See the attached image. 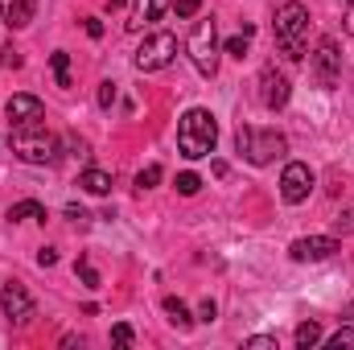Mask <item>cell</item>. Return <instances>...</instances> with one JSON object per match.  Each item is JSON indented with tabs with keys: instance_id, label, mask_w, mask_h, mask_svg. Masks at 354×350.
Returning a JSON list of instances; mask_svg holds the SVG:
<instances>
[{
	"instance_id": "7402d4cb",
	"label": "cell",
	"mask_w": 354,
	"mask_h": 350,
	"mask_svg": "<svg viewBox=\"0 0 354 350\" xmlns=\"http://www.w3.org/2000/svg\"><path fill=\"white\" fill-rule=\"evenodd\" d=\"M198 190H202V177H198V174H181V177H177V194H185V198H194Z\"/></svg>"
},
{
	"instance_id": "f1b7e54d",
	"label": "cell",
	"mask_w": 354,
	"mask_h": 350,
	"mask_svg": "<svg viewBox=\"0 0 354 350\" xmlns=\"http://www.w3.org/2000/svg\"><path fill=\"white\" fill-rule=\"evenodd\" d=\"M214 313H218V305H214V301H202V309H198V322H214Z\"/></svg>"
},
{
	"instance_id": "f546056e",
	"label": "cell",
	"mask_w": 354,
	"mask_h": 350,
	"mask_svg": "<svg viewBox=\"0 0 354 350\" xmlns=\"http://www.w3.org/2000/svg\"><path fill=\"white\" fill-rule=\"evenodd\" d=\"M37 264H41V268H50V264H58V252H54V248H41V252H37Z\"/></svg>"
},
{
	"instance_id": "e0dca14e",
	"label": "cell",
	"mask_w": 354,
	"mask_h": 350,
	"mask_svg": "<svg viewBox=\"0 0 354 350\" xmlns=\"http://www.w3.org/2000/svg\"><path fill=\"white\" fill-rule=\"evenodd\" d=\"M161 305H165V313H169V322H174L177 330H189V326H194V317H189L185 301H177V297H165Z\"/></svg>"
},
{
	"instance_id": "44dd1931",
	"label": "cell",
	"mask_w": 354,
	"mask_h": 350,
	"mask_svg": "<svg viewBox=\"0 0 354 350\" xmlns=\"http://www.w3.org/2000/svg\"><path fill=\"white\" fill-rule=\"evenodd\" d=\"M161 177H165V169H161V165H149V169H140V174H136V190H153Z\"/></svg>"
},
{
	"instance_id": "83f0119b",
	"label": "cell",
	"mask_w": 354,
	"mask_h": 350,
	"mask_svg": "<svg viewBox=\"0 0 354 350\" xmlns=\"http://www.w3.org/2000/svg\"><path fill=\"white\" fill-rule=\"evenodd\" d=\"M198 4H202V0H177L174 8H177V17H194V12H198Z\"/></svg>"
},
{
	"instance_id": "1f68e13d",
	"label": "cell",
	"mask_w": 354,
	"mask_h": 350,
	"mask_svg": "<svg viewBox=\"0 0 354 350\" xmlns=\"http://www.w3.org/2000/svg\"><path fill=\"white\" fill-rule=\"evenodd\" d=\"M66 219H75V223H87L91 214L83 210V206H66Z\"/></svg>"
},
{
	"instance_id": "9c48e42d",
	"label": "cell",
	"mask_w": 354,
	"mask_h": 350,
	"mask_svg": "<svg viewBox=\"0 0 354 350\" xmlns=\"http://www.w3.org/2000/svg\"><path fill=\"white\" fill-rule=\"evenodd\" d=\"M309 194H313V169L305 161H288L284 174H280V198L288 206H301Z\"/></svg>"
},
{
	"instance_id": "277c9868",
	"label": "cell",
	"mask_w": 354,
	"mask_h": 350,
	"mask_svg": "<svg viewBox=\"0 0 354 350\" xmlns=\"http://www.w3.org/2000/svg\"><path fill=\"white\" fill-rule=\"evenodd\" d=\"M235 149L243 153L248 165H268L272 157H280V153L288 149V140H284L280 132H272V128L264 132V128H248V124H243V128L235 132Z\"/></svg>"
},
{
	"instance_id": "74e56055",
	"label": "cell",
	"mask_w": 354,
	"mask_h": 350,
	"mask_svg": "<svg viewBox=\"0 0 354 350\" xmlns=\"http://www.w3.org/2000/svg\"><path fill=\"white\" fill-rule=\"evenodd\" d=\"M0 12H4V8H0Z\"/></svg>"
},
{
	"instance_id": "30bf717a",
	"label": "cell",
	"mask_w": 354,
	"mask_h": 350,
	"mask_svg": "<svg viewBox=\"0 0 354 350\" xmlns=\"http://www.w3.org/2000/svg\"><path fill=\"white\" fill-rule=\"evenodd\" d=\"M334 252H342V248H338V239H330V235H305V239H292V248H288V256L297 264L330 260Z\"/></svg>"
},
{
	"instance_id": "2e32d148",
	"label": "cell",
	"mask_w": 354,
	"mask_h": 350,
	"mask_svg": "<svg viewBox=\"0 0 354 350\" xmlns=\"http://www.w3.org/2000/svg\"><path fill=\"white\" fill-rule=\"evenodd\" d=\"M79 185H83L87 194H111V174H103V169H83V174H79Z\"/></svg>"
},
{
	"instance_id": "7c38bea8",
	"label": "cell",
	"mask_w": 354,
	"mask_h": 350,
	"mask_svg": "<svg viewBox=\"0 0 354 350\" xmlns=\"http://www.w3.org/2000/svg\"><path fill=\"white\" fill-rule=\"evenodd\" d=\"M4 116H8V124H29V120H41L46 116V107H41V99L37 95H12L8 103H4Z\"/></svg>"
},
{
	"instance_id": "4fadbf2b",
	"label": "cell",
	"mask_w": 354,
	"mask_h": 350,
	"mask_svg": "<svg viewBox=\"0 0 354 350\" xmlns=\"http://www.w3.org/2000/svg\"><path fill=\"white\" fill-rule=\"evenodd\" d=\"M165 8H169V0H136V12H132V29H140V25H153V21H161L165 17Z\"/></svg>"
},
{
	"instance_id": "d6a6232c",
	"label": "cell",
	"mask_w": 354,
	"mask_h": 350,
	"mask_svg": "<svg viewBox=\"0 0 354 350\" xmlns=\"http://www.w3.org/2000/svg\"><path fill=\"white\" fill-rule=\"evenodd\" d=\"M87 33L91 37H103V21L99 17H87Z\"/></svg>"
},
{
	"instance_id": "8d00e7d4",
	"label": "cell",
	"mask_w": 354,
	"mask_h": 350,
	"mask_svg": "<svg viewBox=\"0 0 354 350\" xmlns=\"http://www.w3.org/2000/svg\"><path fill=\"white\" fill-rule=\"evenodd\" d=\"M346 317H354V301H351V309H346Z\"/></svg>"
},
{
	"instance_id": "d4e9b609",
	"label": "cell",
	"mask_w": 354,
	"mask_h": 350,
	"mask_svg": "<svg viewBox=\"0 0 354 350\" xmlns=\"http://www.w3.org/2000/svg\"><path fill=\"white\" fill-rule=\"evenodd\" d=\"M243 347H248V350H280V342H276L272 334H256V338H248Z\"/></svg>"
},
{
	"instance_id": "8fae6325",
	"label": "cell",
	"mask_w": 354,
	"mask_h": 350,
	"mask_svg": "<svg viewBox=\"0 0 354 350\" xmlns=\"http://www.w3.org/2000/svg\"><path fill=\"white\" fill-rule=\"evenodd\" d=\"M260 103L268 111H280L288 103V79L276 66H264V75H260Z\"/></svg>"
},
{
	"instance_id": "5bb4252c",
	"label": "cell",
	"mask_w": 354,
	"mask_h": 350,
	"mask_svg": "<svg viewBox=\"0 0 354 350\" xmlns=\"http://www.w3.org/2000/svg\"><path fill=\"white\" fill-rule=\"evenodd\" d=\"M33 12H37V0H12V4L4 8V25H8V29H25V25L33 21Z\"/></svg>"
},
{
	"instance_id": "5b68a950",
	"label": "cell",
	"mask_w": 354,
	"mask_h": 350,
	"mask_svg": "<svg viewBox=\"0 0 354 350\" xmlns=\"http://www.w3.org/2000/svg\"><path fill=\"white\" fill-rule=\"evenodd\" d=\"M189 58H194L198 75H206V79L218 75V25H214V17H202L194 25V33H189Z\"/></svg>"
},
{
	"instance_id": "3957f363",
	"label": "cell",
	"mask_w": 354,
	"mask_h": 350,
	"mask_svg": "<svg viewBox=\"0 0 354 350\" xmlns=\"http://www.w3.org/2000/svg\"><path fill=\"white\" fill-rule=\"evenodd\" d=\"M8 145H12V153H17L25 165H50V161L58 157V136H54V132H46V124H41V120L12 124Z\"/></svg>"
},
{
	"instance_id": "d590c367",
	"label": "cell",
	"mask_w": 354,
	"mask_h": 350,
	"mask_svg": "<svg viewBox=\"0 0 354 350\" xmlns=\"http://www.w3.org/2000/svg\"><path fill=\"white\" fill-rule=\"evenodd\" d=\"M120 4H124V0H107V8H120Z\"/></svg>"
},
{
	"instance_id": "484cf974",
	"label": "cell",
	"mask_w": 354,
	"mask_h": 350,
	"mask_svg": "<svg viewBox=\"0 0 354 350\" xmlns=\"http://www.w3.org/2000/svg\"><path fill=\"white\" fill-rule=\"evenodd\" d=\"M111 103H115V83H99V107L111 111Z\"/></svg>"
},
{
	"instance_id": "ba28073f",
	"label": "cell",
	"mask_w": 354,
	"mask_h": 350,
	"mask_svg": "<svg viewBox=\"0 0 354 350\" xmlns=\"http://www.w3.org/2000/svg\"><path fill=\"white\" fill-rule=\"evenodd\" d=\"M0 309H4V317H12L17 326H29L33 313H37V305H33V297H29V288H25L21 280L0 284Z\"/></svg>"
},
{
	"instance_id": "ac0fdd59",
	"label": "cell",
	"mask_w": 354,
	"mask_h": 350,
	"mask_svg": "<svg viewBox=\"0 0 354 350\" xmlns=\"http://www.w3.org/2000/svg\"><path fill=\"white\" fill-rule=\"evenodd\" d=\"M317 342H322V326L317 322H301L297 326V347L309 350V347H317Z\"/></svg>"
},
{
	"instance_id": "6da1fadb",
	"label": "cell",
	"mask_w": 354,
	"mask_h": 350,
	"mask_svg": "<svg viewBox=\"0 0 354 350\" xmlns=\"http://www.w3.org/2000/svg\"><path fill=\"white\" fill-rule=\"evenodd\" d=\"M214 145H218V120L206 107H189L181 116V124H177V149H181V157L185 161H202V157L214 153Z\"/></svg>"
},
{
	"instance_id": "4dcf8cb0",
	"label": "cell",
	"mask_w": 354,
	"mask_h": 350,
	"mask_svg": "<svg viewBox=\"0 0 354 350\" xmlns=\"http://www.w3.org/2000/svg\"><path fill=\"white\" fill-rule=\"evenodd\" d=\"M4 62H12V66H17V62H21V58H17V50H12V46H0V66H4Z\"/></svg>"
},
{
	"instance_id": "e575fe53",
	"label": "cell",
	"mask_w": 354,
	"mask_h": 350,
	"mask_svg": "<svg viewBox=\"0 0 354 350\" xmlns=\"http://www.w3.org/2000/svg\"><path fill=\"white\" fill-rule=\"evenodd\" d=\"M342 29H346V33L354 37V0L346 4V21H342Z\"/></svg>"
},
{
	"instance_id": "d6986e66",
	"label": "cell",
	"mask_w": 354,
	"mask_h": 350,
	"mask_svg": "<svg viewBox=\"0 0 354 350\" xmlns=\"http://www.w3.org/2000/svg\"><path fill=\"white\" fill-rule=\"evenodd\" d=\"M50 66H54V79H58V87H71V54H66V50H58V54L50 58Z\"/></svg>"
},
{
	"instance_id": "836d02e7",
	"label": "cell",
	"mask_w": 354,
	"mask_h": 350,
	"mask_svg": "<svg viewBox=\"0 0 354 350\" xmlns=\"http://www.w3.org/2000/svg\"><path fill=\"white\" fill-rule=\"evenodd\" d=\"M338 227H342V231H354V210H342V214H338Z\"/></svg>"
},
{
	"instance_id": "cb8c5ba5",
	"label": "cell",
	"mask_w": 354,
	"mask_h": 350,
	"mask_svg": "<svg viewBox=\"0 0 354 350\" xmlns=\"http://www.w3.org/2000/svg\"><path fill=\"white\" fill-rule=\"evenodd\" d=\"M75 272H79V280H83L87 288H99V272H95V268H91L87 260H79V264H75Z\"/></svg>"
},
{
	"instance_id": "7a4b0ae2",
	"label": "cell",
	"mask_w": 354,
	"mask_h": 350,
	"mask_svg": "<svg viewBox=\"0 0 354 350\" xmlns=\"http://www.w3.org/2000/svg\"><path fill=\"white\" fill-rule=\"evenodd\" d=\"M276 46L292 62H301L309 54V8L301 0H284L276 8Z\"/></svg>"
},
{
	"instance_id": "52a82bcc",
	"label": "cell",
	"mask_w": 354,
	"mask_h": 350,
	"mask_svg": "<svg viewBox=\"0 0 354 350\" xmlns=\"http://www.w3.org/2000/svg\"><path fill=\"white\" fill-rule=\"evenodd\" d=\"M309 71H313V79H317V87H338V79H342V54H338V42L334 37H322L317 42V50L309 54Z\"/></svg>"
},
{
	"instance_id": "4316f807",
	"label": "cell",
	"mask_w": 354,
	"mask_h": 350,
	"mask_svg": "<svg viewBox=\"0 0 354 350\" xmlns=\"http://www.w3.org/2000/svg\"><path fill=\"white\" fill-rule=\"evenodd\" d=\"M111 338H115V347H128V342H132V326H128V322H120V326L111 330Z\"/></svg>"
},
{
	"instance_id": "8992f818",
	"label": "cell",
	"mask_w": 354,
	"mask_h": 350,
	"mask_svg": "<svg viewBox=\"0 0 354 350\" xmlns=\"http://www.w3.org/2000/svg\"><path fill=\"white\" fill-rule=\"evenodd\" d=\"M174 58H177V37L161 29V33H149V37L140 42V50H136V58H132V62H136V71H145V75H149V71H165Z\"/></svg>"
},
{
	"instance_id": "ffe728a7",
	"label": "cell",
	"mask_w": 354,
	"mask_h": 350,
	"mask_svg": "<svg viewBox=\"0 0 354 350\" xmlns=\"http://www.w3.org/2000/svg\"><path fill=\"white\" fill-rule=\"evenodd\" d=\"M248 42H252V25H243V33L227 42V54H231V58H243V54H248Z\"/></svg>"
},
{
	"instance_id": "9a60e30c",
	"label": "cell",
	"mask_w": 354,
	"mask_h": 350,
	"mask_svg": "<svg viewBox=\"0 0 354 350\" xmlns=\"http://www.w3.org/2000/svg\"><path fill=\"white\" fill-rule=\"evenodd\" d=\"M8 219H12V223H29V219H41V223H46V206L33 202V198H25V202L8 206Z\"/></svg>"
},
{
	"instance_id": "603a6c76",
	"label": "cell",
	"mask_w": 354,
	"mask_h": 350,
	"mask_svg": "<svg viewBox=\"0 0 354 350\" xmlns=\"http://www.w3.org/2000/svg\"><path fill=\"white\" fill-rule=\"evenodd\" d=\"M326 347H330V350H338V347H354V326H342L338 334H330V338H326Z\"/></svg>"
}]
</instances>
